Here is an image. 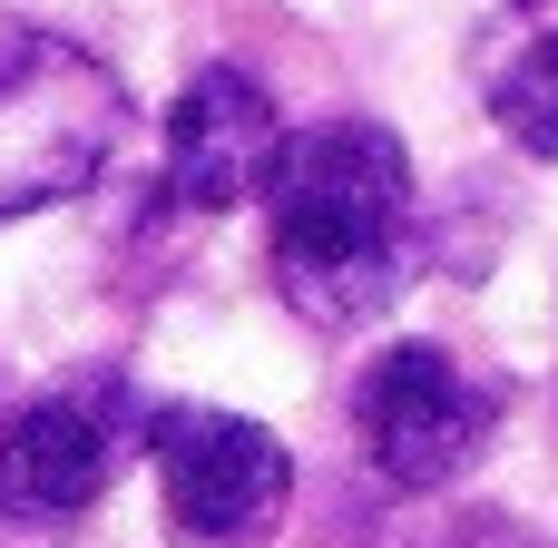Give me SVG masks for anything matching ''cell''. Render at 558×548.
<instances>
[{
    "label": "cell",
    "mask_w": 558,
    "mask_h": 548,
    "mask_svg": "<svg viewBox=\"0 0 558 548\" xmlns=\"http://www.w3.org/2000/svg\"><path fill=\"white\" fill-rule=\"evenodd\" d=\"M255 196H265L275 294L324 333L373 324L432 255L412 157L383 118H324V127L284 137Z\"/></svg>",
    "instance_id": "cell-1"
},
{
    "label": "cell",
    "mask_w": 558,
    "mask_h": 548,
    "mask_svg": "<svg viewBox=\"0 0 558 548\" xmlns=\"http://www.w3.org/2000/svg\"><path fill=\"white\" fill-rule=\"evenodd\" d=\"M128 137V88L108 59L49 29H0V226L69 206Z\"/></svg>",
    "instance_id": "cell-2"
},
{
    "label": "cell",
    "mask_w": 558,
    "mask_h": 548,
    "mask_svg": "<svg viewBox=\"0 0 558 548\" xmlns=\"http://www.w3.org/2000/svg\"><path fill=\"white\" fill-rule=\"evenodd\" d=\"M147 461H157V490H167V529L186 548H265L284 500H294L284 441L245 412H216V402L147 412Z\"/></svg>",
    "instance_id": "cell-3"
},
{
    "label": "cell",
    "mask_w": 558,
    "mask_h": 548,
    "mask_svg": "<svg viewBox=\"0 0 558 548\" xmlns=\"http://www.w3.org/2000/svg\"><path fill=\"white\" fill-rule=\"evenodd\" d=\"M353 431H363V451L392 490H451L490 451L500 392L481 373H461L441 343H392L353 382Z\"/></svg>",
    "instance_id": "cell-4"
},
{
    "label": "cell",
    "mask_w": 558,
    "mask_h": 548,
    "mask_svg": "<svg viewBox=\"0 0 558 548\" xmlns=\"http://www.w3.org/2000/svg\"><path fill=\"white\" fill-rule=\"evenodd\" d=\"M137 431H147V412L128 402V382H69V392L29 402L0 431V520L69 529L78 510L108 500V480L137 451Z\"/></svg>",
    "instance_id": "cell-5"
},
{
    "label": "cell",
    "mask_w": 558,
    "mask_h": 548,
    "mask_svg": "<svg viewBox=\"0 0 558 548\" xmlns=\"http://www.w3.org/2000/svg\"><path fill=\"white\" fill-rule=\"evenodd\" d=\"M275 147H284L275 88H265L255 69L216 59V69H196V78L177 88V108H167V196H177L186 216H226V206H245V196L265 186Z\"/></svg>",
    "instance_id": "cell-6"
},
{
    "label": "cell",
    "mask_w": 558,
    "mask_h": 548,
    "mask_svg": "<svg viewBox=\"0 0 558 548\" xmlns=\"http://www.w3.org/2000/svg\"><path fill=\"white\" fill-rule=\"evenodd\" d=\"M490 118L520 157H558V29L520 39L500 69H490Z\"/></svg>",
    "instance_id": "cell-7"
},
{
    "label": "cell",
    "mask_w": 558,
    "mask_h": 548,
    "mask_svg": "<svg viewBox=\"0 0 558 548\" xmlns=\"http://www.w3.org/2000/svg\"><path fill=\"white\" fill-rule=\"evenodd\" d=\"M471 548H539V539H530V529H510V520H481V529H471Z\"/></svg>",
    "instance_id": "cell-8"
}]
</instances>
